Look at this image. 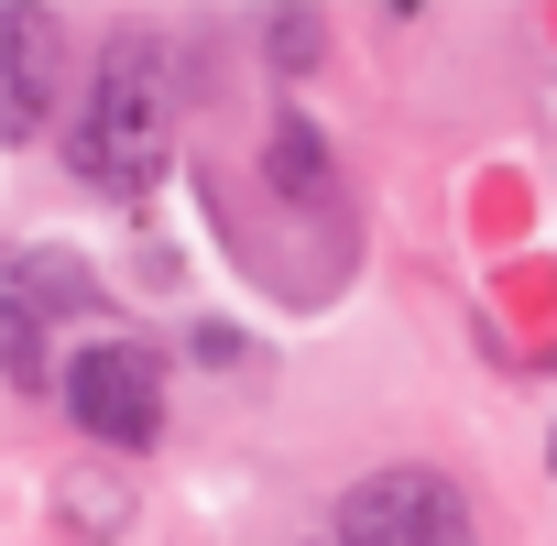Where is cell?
<instances>
[{
    "label": "cell",
    "mask_w": 557,
    "mask_h": 546,
    "mask_svg": "<svg viewBox=\"0 0 557 546\" xmlns=\"http://www.w3.org/2000/svg\"><path fill=\"white\" fill-rule=\"evenodd\" d=\"M164 142H175V110H164L153 55L110 45V55L88 66L77 121H66V175H77L88 197H143V186L164 175Z\"/></svg>",
    "instance_id": "cell-1"
},
{
    "label": "cell",
    "mask_w": 557,
    "mask_h": 546,
    "mask_svg": "<svg viewBox=\"0 0 557 546\" xmlns=\"http://www.w3.org/2000/svg\"><path fill=\"white\" fill-rule=\"evenodd\" d=\"M55 405L99 437V448H153L164 437V361L143 339H77L55 372Z\"/></svg>",
    "instance_id": "cell-2"
},
{
    "label": "cell",
    "mask_w": 557,
    "mask_h": 546,
    "mask_svg": "<svg viewBox=\"0 0 557 546\" xmlns=\"http://www.w3.org/2000/svg\"><path fill=\"white\" fill-rule=\"evenodd\" d=\"M339 546H481V535H470V492L448 470L405 459V470H372L339 502Z\"/></svg>",
    "instance_id": "cell-3"
},
{
    "label": "cell",
    "mask_w": 557,
    "mask_h": 546,
    "mask_svg": "<svg viewBox=\"0 0 557 546\" xmlns=\"http://www.w3.org/2000/svg\"><path fill=\"white\" fill-rule=\"evenodd\" d=\"M0 142H45V12H0Z\"/></svg>",
    "instance_id": "cell-4"
},
{
    "label": "cell",
    "mask_w": 557,
    "mask_h": 546,
    "mask_svg": "<svg viewBox=\"0 0 557 546\" xmlns=\"http://www.w3.org/2000/svg\"><path fill=\"white\" fill-rule=\"evenodd\" d=\"M55 524L88 535V546H110V535L132 524V492H121L110 470H55Z\"/></svg>",
    "instance_id": "cell-5"
},
{
    "label": "cell",
    "mask_w": 557,
    "mask_h": 546,
    "mask_svg": "<svg viewBox=\"0 0 557 546\" xmlns=\"http://www.w3.org/2000/svg\"><path fill=\"white\" fill-rule=\"evenodd\" d=\"M273 186H285V197H329V142H318L307 121L273 132Z\"/></svg>",
    "instance_id": "cell-6"
},
{
    "label": "cell",
    "mask_w": 557,
    "mask_h": 546,
    "mask_svg": "<svg viewBox=\"0 0 557 546\" xmlns=\"http://www.w3.org/2000/svg\"><path fill=\"white\" fill-rule=\"evenodd\" d=\"M307 546H339V524H329V535H307Z\"/></svg>",
    "instance_id": "cell-7"
},
{
    "label": "cell",
    "mask_w": 557,
    "mask_h": 546,
    "mask_svg": "<svg viewBox=\"0 0 557 546\" xmlns=\"http://www.w3.org/2000/svg\"><path fill=\"white\" fill-rule=\"evenodd\" d=\"M546 470H557V437H546Z\"/></svg>",
    "instance_id": "cell-8"
}]
</instances>
